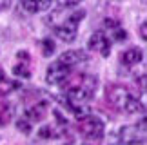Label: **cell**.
I'll use <instances>...</instances> for the list:
<instances>
[{
    "instance_id": "6da1fadb",
    "label": "cell",
    "mask_w": 147,
    "mask_h": 145,
    "mask_svg": "<svg viewBox=\"0 0 147 145\" xmlns=\"http://www.w3.org/2000/svg\"><path fill=\"white\" fill-rule=\"evenodd\" d=\"M107 98L113 107H116L118 111H125V113H144V105L142 102H138V98H134L131 91L127 87L122 85H111L107 89Z\"/></svg>"
},
{
    "instance_id": "7a4b0ae2",
    "label": "cell",
    "mask_w": 147,
    "mask_h": 145,
    "mask_svg": "<svg viewBox=\"0 0 147 145\" xmlns=\"http://www.w3.org/2000/svg\"><path fill=\"white\" fill-rule=\"evenodd\" d=\"M84 16H86L84 9H76L73 13H69L67 16H64L62 22L53 26L55 35L64 42H73L76 38V33H78V24L84 20Z\"/></svg>"
},
{
    "instance_id": "3957f363",
    "label": "cell",
    "mask_w": 147,
    "mask_h": 145,
    "mask_svg": "<svg viewBox=\"0 0 147 145\" xmlns=\"http://www.w3.org/2000/svg\"><path fill=\"white\" fill-rule=\"evenodd\" d=\"M78 129H80L82 136L86 138L87 142H100L102 136H104L105 125L96 114H87L86 118L78 120Z\"/></svg>"
},
{
    "instance_id": "277c9868",
    "label": "cell",
    "mask_w": 147,
    "mask_h": 145,
    "mask_svg": "<svg viewBox=\"0 0 147 145\" xmlns=\"http://www.w3.org/2000/svg\"><path fill=\"white\" fill-rule=\"evenodd\" d=\"M120 145H144L145 142V131L138 125H125L118 132Z\"/></svg>"
},
{
    "instance_id": "5b68a950",
    "label": "cell",
    "mask_w": 147,
    "mask_h": 145,
    "mask_svg": "<svg viewBox=\"0 0 147 145\" xmlns=\"http://www.w3.org/2000/svg\"><path fill=\"white\" fill-rule=\"evenodd\" d=\"M71 75V69L62 65L60 62H53L47 67V72H46V82L49 85H62L67 78Z\"/></svg>"
},
{
    "instance_id": "8992f818",
    "label": "cell",
    "mask_w": 147,
    "mask_h": 145,
    "mask_svg": "<svg viewBox=\"0 0 147 145\" xmlns=\"http://www.w3.org/2000/svg\"><path fill=\"white\" fill-rule=\"evenodd\" d=\"M111 40L104 35V31H96V33H93L91 38L87 40V49L89 51H96L100 53L102 56H109V53H111Z\"/></svg>"
},
{
    "instance_id": "52a82bcc",
    "label": "cell",
    "mask_w": 147,
    "mask_h": 145,
    "mask_svg": "<svg viewBox=\"0 0 147 145\" xmlns=\"http://www.w3.org/2000/svg\"><path fill=\"white\" fill-rule=\"evenodd\" d=\"M104 35L109 38V40H115V42H123L127 38L125 29H123L118 22L111 20V18L104 20Z\"/></svg>"
},
{
    "instance_id": "ba28073f",
    "label": "cell",
    "mask_w": 147,
    "mask_h": 145,
    "mask_svg": "<svg viewBox=\"0 0 147 145\" xmlns=\"http://www.w3.org/2000/svg\"><path fill=\"white\" fill-rule=\"evenodd\" d=\"M87 60V54L82 51V49H69V51H65V53H62L60 54V58H58V62L62 65H65V67H75V65L78 64H82V62H86Z\"/></svg>"
},
{
    "instance_id": "9c48e42d",
    "label": "cell",
    "mask_w": 147,
    "mask_h": 145,
    "mask_svg": "<svg viewBox=\"0 0 147 145\" xmlns=\"http://www.w3.org/2000/svg\"><path fill=\"white\" fill-rule=\"evenodd\" d=\"M22 7L27 13H36V11H46L53 5V0H20Z\"/></svg>"
},
{
    "instance_id": "30bf717a",
    "label": "cell",
    "mask_w": 147,
    "mask_h": 145,
    "mask_svg": "<svg viewBox=\"0 0 147 145\" xmlns=\"http://www.w3.org/2000/svg\"><path fill=\"white\" fill-rule=\"evenodd\" d=\"M120 58H122V64H125V65H136L142 62L144 53H142V49L133 47V49H127L125 53H122Z\"/></svg>"
},
{
    "instance_id": "8fae6325",
    "label": "cell",
    "mask_w": 147,
    "mask_h": 145,
    "mask_svg": "<svg viewBox=\"0 0 147 145\" xmlns=\"http://www.w3.org/2000/svg\"><path fill=\"white\" fill-rule=\"evenodd\" d=\"M46 111H47V105L46 103H36V105H33L31 109H27V113H26V116H27V122L29 124H33V122H40L44 116H46Z\"/></svg>"
},
{
    "instance_id": "7c38bea8",
    "label": "cell",
    "mask_w": 147,
    "mask_h": 145,
    "mask_svg": "<svg viewBox=\"0 0 147 145\" xmlns=\"http://www.w3.org/2000/svg\"><path fill=\"white\" fill-rule=\"evenodd\" d=\"M40 46H42V54H44V56H51V54L55 53V49H56L55 42L51 40V38H44Z\"/></svg>"
},
{
    "instance_id": "4fadbf2b",
    "label": "cell",
    "mask_w": 147,
    "mask_h": 145,
    "mask_svg": "<svg viewBox=\"0 0 147 145\" xmlns=\"http://www.w3.org/2000/svg\"><path fill=\"white\" fill-rule=\"evenodd\" d=\"M13 72H15L16 76H22V78H29V76H31L29 67H27L26 64H18V65H15V67H13Z\"/></svg>"
},
{
    "instance_id": "5bb4252c",
    "label": "cell",
    "mask_w": 147,
    "mask_h": 145,
    "mask_svg": "<svg viewBox=\"0 0 147 145\" xmlns=\"http://www.w3.org/2000/svg\"><path fill=\"white\" fill-rule=\"evenodd\" d=\"M16 127H18V131L24 132V134H29V132H31V124L26 118H20L18 122H16Z\"/></svg>"
},
{
    "instance_id": "9a60e30c",
    "label": "cell",
    "mask_w": 147,
    "mask_h": 145,
    "mask_svg": "<svg viewBox=\"0 0 147 145\" xmlns=\"http://www.w3.org/2000/svg\"><path fill=\"white\" fill-rule=\"evenodd\" d=\"M82 0H53V4H56L58 7H75Z\"/></svg>"
},
{
    "instance_id": "2e32d148",
    "label": "cell",
    "mask_w": 147,
    "mask_h": 145,
    "mask_svg": "<svg viewBox=\"0 0 147 145\" xmlns=\"http://www.w3.org/2000/svg\"><path fill=\"white\" fill-rule=\"evenodd\" d=\"M38 134H40L42 138H51V136H55V132H53V129H51V127H42Z\"/></svg>"
},
{
    "instance_id": "e0dca14e",
    "label": "cell",
    "mask_w": 147,
    "mask_h": 145,
    "mask_svg": "<svg viewBox=\"0 0 147 145\" xmlns=\"http://www.w3.org/2000/svg\"><path fill=\"white\" fill-rule=\"evenodd\" d=\"M145 29H147V24H145V22H142V24H140V36H142V40H145V38H147Z\"/></svg>"
},
{
    "instance_id": "ac0fdd59",
    "label": "cell",
    "mask_w": 147,
    "mask_h": 145,
    "mask_svg": "<svg viewBox=\"0 0 147 145\" xmlns=\"http://www.w3.org/2000/svg\"><path fill=\"white\" fill-rule=\"evenodd\" d=\"M9 5H11V0H0V13L9 9Z\"/></svg>"
},
{
    "instance_id": "d6986e66",
    "label": "cell",
    "mask_w": 147,
    "mask_h": 145,
    "mask_svg": "<svg viewBox=\"0 0 147 145\" xmlns=\"http://www.w3.org/2000/svg\"><path fill=\"white\" fill-rule=\"evenodd\" d=\"M16 56H18L20 60H24V62H27V58H29V53H27V51H20Z\"/></svg>"
},
{
    "instance_id": "ffe728a7",
    "label": "cell",
    "mask_w": 147,
    "mask_h": 145,
    "mask_svg": "<svg viewBox=\"0 0 147 145\" xmlns=\"http://www.w3.org/2000/svg\"><path fill=\"white\" fill-rule=\"evenodd\" d=\"M140 87H142V91H145V75L140 76Z\"/></svg>"
},
{
    "instance_id": "44dd1931",
    "label": "cell",
    "mask_w": 147,
    "mask_h": 145,
    "mask_svg": "<svg viewBox=\"0 0 147 145\" xmlns=\"http://www.w3.org/2000/svg\"><path fill=\"white\" fill-rule=\"evenodd\" d=\"M82 145H96V142H87V140H86V142H84Z\"/></svg>"
},
{
    "instance_id": "7402d4cb",
    "label": "cell",
    "mask_w": 147,
    "mask_h": 145,
    "mask_svg": "<svg viewBox=\"0 0 147 145\" xmlns=\"http://www.w3.org/2000/svg\"><path fill=\"white\" fill-rule=\"evenodd\" d=\"M2 82H4V71L0 69V83H2Z\"/></svg>"
}]
</instances>
